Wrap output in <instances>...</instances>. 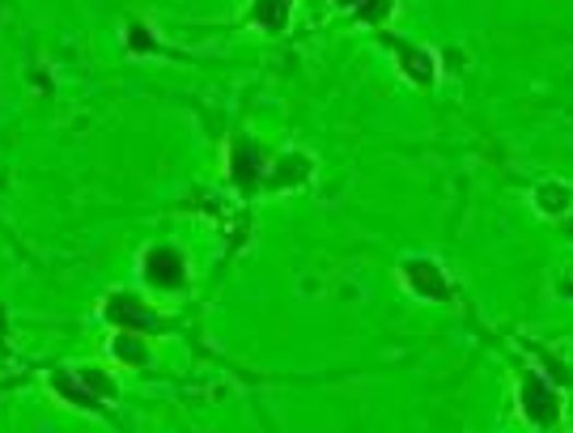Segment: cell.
<instances>
[{
  "mask_svg": "<svg viewBox=\"0 0 573 433\" xmlns=\"http://www.w3.org/2000/svg\"><path fill=\"white\" fill-rule=\"evenodd\" d=\"M399 276H404V285L425 298V302H451V276L442 273L433 260H404L399 264Z\"/></svg>",
  "mask_w": 573,
  "mask_h": 433,
  "instance_id": "obj_1",
  "label": "cell"
},
{
  "mask_svg": "<svg viewBox=\"0 0 573 433\" xmlns=\"http://www.w3.org/2000/svg\"><path fill=\"white\" fill-rule=\"evenodd\" d=\"M103 315H107V323H111L115 332H136V336L141 332H157V315L136 293H111L107 306H103Z\"/></svg>",
  "mask_w": 573,
  "mask_h": 433,
  "instance_id": "obj_2",
  "label": "cell"
},
{
  "mask_svg": "<svg viewBox=\"0 0 573 433\" xmlns=\"http://www.w3.org/2000/svg\"><path fill=\"white\" fill-rule=\"evenodd\" d=\"M523 412L539 430L557 425L561 421V392H552V383H544L539 374H527L523 378Z\"/></svg>",
  "mask_w": 573,
  "mask_h": 433,
  "instance_id": "obj_3",
  "label": "cell"
},
{
  "mask_svg": "<svg viewBox=\"0 0 573 433\" xmlns=\"http://www.w3.org/2000/svg\"><path fill=\"white\" fill-rule=\"evenodd\" d=\"M141 273H145L153 289H179L188 280V260L175 246H153V251H145Z\"/></svg>",
  "mask_w": 573,
  "mask_h": 433,
  "instance_id": "obj_4",
  "label": "cell"
},
{
  "mask_svg": "<svg viewBox=\"0 0 573 433\" xmlns=\"http://www.w3.org/2000/svg\"><path fill=\"white\" fill-rule=\"evenodd\" d=\"M395 47V64H399V73L420 85V89H433V81H438V60H433V51L429 47H417V43H399V39H386Z\"/></svg>",
  "mask_w": 573,
  "mask_h": 433,
  "instance_id": "obj_5",
  "label": "cell"
},
{
  "mask_svg": "<svg viewBox=\"0 0 573 433\" xmlns=\"http://www.w3.org/2000/svg\"><path fill=\"white\" fill-rule=\"evenodd\" d=\"M310 175H314V161L294 149V154L276 158V166L267 170V179L260 183V188H267V192H289V188H302Z\"/></svg>",
  "mask_w": 573,
  "mask_h": 433,
  "instance_id": "obj_6",
  "label": "cell"
},
{
  "mask_svg": "<svg viewBox=\"0 0 573 433\" xmlns=\"http://www.w3.org/2000/svg\"><path fill=\"white\" fill-rule=\"evenodd\" d=\"M260 149H255V141H238L234 145V154H229V179H234V188L238 192H255L260 188Z\"/></svg>",
  "mask_w": 573,
  "mask_h": 433,
  "instance_id": "obj_7",
  "label": "cell"
},
{
  "mask_svg": "<svg viewBox=\"0 0 573 433\" xmlns=\"http://www.w3.org/2000/svg\"><path fill=\"white\" fill-rule=\"evenodd\" d=\"M289 13H294V0H251L247 22L260 26L264 35H280L289 26Z\"/></svg>",
  "mask_w": 573,
  "mask_h": 433,
  "instance_id": "obj_8",
  "label": "cell"
},
{
  "mask_svg": "<svg viewBox=\"0 0 573 433\" xmlns=\"http://www.w3.org/2000/svg\"><path fill=\"white\" fill-rule=\"evenodd\" d=\"M51 387H56V395H64L69 404H76V408H85V412H103V404H98V395L89 392L76 374H69V370H60L56 378H51Z\"/></svg>",
  "mask_w": 573,
  "mask_h": 433,
  "instance_id": "obj_9",
  "label": "cell"
},
{
  "mask_svg": "<svg viewBox=\"0 0 573 433\" xmlns=\"http://www.w3.org/2000/svg\"><path fill=\"white\" fill-rule=\"evenodd\" d=\"M535 208L544 213V217H565L570 213V183H539L535 188Z\"/></svg>",
  "mask_w": 573,
  "mask_h": 433,
  "instance_id": "obj_10",
  "label": "cell"
},
{
  "mask_svg": "<svg viewBox=\"0 0 573 433\" xmlns=\"http://www.w3.org/2000/svg\"><path fill=\"white\" fill-rule=\"evenodd\" d=\"M111 353L123 361V365H145L150 361V349H145V340H136V332H119L111 340Z\"/></svg>",
  "mask_w": 573,
  "mask_h": 433,
  "instance_id": "obj_11",
  "label": "cell"
},
{
  "mask_svg": "<svg viewBox=\"0 0 573 433\" xmlns=\"http://www.w3.org/2000/svg\"><path fill=\"white\" fill-rule=\"evenodd\" d=\"M353 13H357L366 26H382V22L395 13V0H357Z\"/></svg>",
  "mask_w": 573,
  "mask_h": 433,
  "instance_id": "obj_12",
  "label": "cell"
},
{
  "mask_svg": "<svg viewBox=\"0 0 573 433\" xmlns=\"http://www.w3.org/2000/svg\"><path fill=\"white\" fill-rule=\"evenodd\" d=\"M128 51H157V39L145 22H128Z\"/></svg>",
  "mask_w": 573,
  "mask_h": 433,
  "instance_id": "obj_13",
  "label": "cell"
},
{
  "mask_svg": "<svg viewBox=\"0 0 573 433\" xmlns=\"http://www.w3.org/2000/svg\"><path fill=\"white\" fill-rule=\"evenodd\" d=\"M76 378L89 387V392L98 395V399H115V383L107 374H98V370H76Z\"/></svg>",
  "mask_w": 573,
  "mask_h": 433,
  "instance_id": "obj_14",
  "label": "cell"
},
{
  "mask_svg": "<svg viewBox=\"0 0 573 433\" xmlns=\"http://www.w3.org/2000/svg\"><path fill=\"white\" fill-rule=\"evenodd\" d=\"M332 4H336V9H353V4H357V0H332Z\"/></svg>",
  "mask_w": 573,
  "mask_h": 433,
  "instance_id": "obj_15",
  "label": "cell"
}]
</instances>
